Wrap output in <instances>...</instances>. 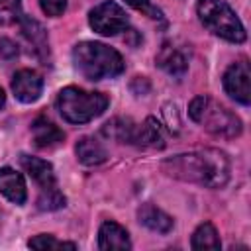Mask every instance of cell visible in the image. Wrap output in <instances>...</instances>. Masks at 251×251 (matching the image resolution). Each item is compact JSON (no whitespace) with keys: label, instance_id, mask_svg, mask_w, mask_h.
<instances>
[{"label":"cell","instance_id":"cell-8","mask_svg":"<svg viewBox=\"0 0 251 251\" xmlns=\"http://www.w3.org/2000/svg\"><path fill=\"white\" fill-rule=\"evenodd\" d=\"M249 63L247 59H239L235 63H231L227 67V71L224 73V90L229 98H233L235 102L249 106L251 102V86H249Z\"/></svg>","mask_w":251,"mask_h":251},{"label":"cell","instance_id":"cell-21","mask_svg":"<svg viewBox=\"0 0 251 251\" xmlns=\"http://www.w3.org/2000/svg\"><path fill=\"white\" fill-rule=\"evenodd\" d=\"M22 16V0H0V25L18 24Z\"/></svg>","mask_w":251,"mask_h":251},{"label":"cell","instance_id":"cell-22","mask_svg":"<svg viewBox=\"0 0 251 251\" xmlns=\"http://www.w3.org/2000/svg\"><path fill=\"white\" fill-rule=\"evenodd\" d=\"M39 6L45 16L49 18H59L67 10V0H39Z\"/></svg>","mask_w":251,"mask_h":251},{"label":"cell","instance_id":"cell-20","mask_svg":"<svg viewBox=\"0 0 251 251\" xmlns=\"http://www.w3.org/2000/svg\"><path fill=\"white\" fill-rule=\"evenodd\" d=\"M27 245L33 247V249H65V247L67 249H76V243H73V241H61V239H57L51 233H39V235L31 237L27 241Z\"/></svg>","mask_w":251,"mask_h":251},{"label":"cell","instance_id":"cell-6","mask_svg":"<svg viewBox=\"0 0 251 251\" xmlns=\"http://www.w3.org/2000/svg\"><path fill=\"white\" fill-rule=\"evenodd\" d=\"M20 165L39 186V198H37L39 210L51 212V210H59L65 206V196L61 194L57 186V178H55V171L51 163H47L45 159L33 157V155H22Z\"/></svg>","mask_w":251,"mask_h":251},{"label":"cell","instance_id":"cell-12","mask_svg":"<svg viewBox=\"0 0 251 251\" xmlns=\"http://www.w3.org/2000/svg\"><path fill=\"white\" fill-rule=\"evenodd\" d=\"M31 137H33L35 147H39V149H51V147H57V145L63 143L65 131L59 126H55L51 120L39 116L31 124Z\"/></svg>","mask_w":251,"mask_h":251},{"label":"cell","instance_id":"cell-24","mask_svg":"<svg viewBox=\"0 0 251 251\" xmlns=\"http://www.w3.org/2000/svg\"><path fill=\"white\" fill-rule=\"evenodd\" d=\"M126 4H129V6L135 8V10H143V12H147L151 18H161V12H159L157 8H151L149 0H126Z\"/></svg>","mask_w":251,"mask_h":251},{"label":"cell","instance_id":"cell-9","mask_svg":"<svg viewBox=\"0 0 251 251\" xmlns=\"http://www.w3.org/2000/svg\"><path fill=\"white\" fill-rule=\"evenodd\" d=\"M12 92L24 104L35 102L41 96V92H43V78H41V75L37 71H33V69L18 71L14 75V78H12Z\"/></svg>","mask_w":251,"mask_h":251},{"label":"cell","instance_id":"cell-7","mask_svg":"<svg viewBox=\"0 0 251 251\" xmlns=\"http://www.w3.org/2000/svg\"><path fill=\"white\" fill-rule=\"evenodd\" d=\"M88 24L96 33L110 37V35H118L122 31H127L129 18L120 4H116L112 0H104L90 10Z\"/></svg>","mask_w":251,"mask_h":251},{"label":"cell","instance_id":"cell-15","mask_svg":"<svg viewBox=\"0 0 251 251\" xmlns=\"http://www.w3.org/2000/svg\"><path fill=\"white\" fill-rule=\"evenodd\" d=\"M133 145L143 147V149H163L165 147V133H163L161 124L151 116L145 118L143 124H137Z\"/></svg>","mask_w":251,"mask_h":251},{"label":"cell","instance_id":"cell-23","mask_svg":"<svg viewBox=\"0 0 251 251\" xmlns=\"http://www.w3.org/2000/svg\"><path fill=\"white\" fill-rule=\"evenodd\" d=\"M18 55V45L8 39V37H2L0 39V57L2 59H14Z\"/></svg>","mask_w":251,"mask_h":251},{"label":"cell","instance_id":"cell-11","mask_svg":"<svg viewBox=\"0 0 251 251\" xmlns=\"http://www.w3.org/2000/svg\"><path fill=\"white\" fill-rule=\"evenodd\" d=\"M159 69H163L171 76H182L188 71V55L182 47L173 41H165L155 57Z\"/></svg>","mask_w":251,"mask_h":251},{"label":"cell","instance_id":"cell-3","mask_svg":"<svg viewBox=\"0 0 251 251\" xmlns=\"http://www.w3.org/2000/svg\"><path fill=\"white\" fill-rule=\"evenodd\" d=\"M188 116L208 133L222 139H233L243 131L241 120L229 108H226L224 104L216 102L206 94L192 98V102L188 104Z\"/></svg>","mask_w":251,"mask_h":251},{"label":"cell","instance_id":"cell-14","mask_svg":"<svg viewBox=\"0 0 251 251\" xmlns=\"http://www.w3.org/2000/svg\"><path fill=\"white\" fill-rule=\"evenodd\" d=\"M98 249L110 251V249H131L129 233L124 226L118 222H104L98 229Z\"/></svg>","mask_w":251,"mask_h":251},{"label":"cell","instance_id":"cell-5","mask_svg":"<svg viewBox=\"0 0 251 251\" xmlns=\"http://www.w3.org/2000/svg\"><path fill=\"white\" fill-rule=\"evenodd\" d=\"M196 14L202 22V25L214 33L216 37H222L229 43H243L247 33L237 18V14L226 4L224 0H198Z\"/></svg>","mask_w":251,"mask_h":251},{"label":"cell","instance_id":"cell-2","mask_svg":"<svg viewBox=\"0 0 251 251\" xmlns=\"http://www.w3.org/2000/svg\"><path fill=\"white\" fill-rule=\"evenodd\" d=\"M73 63L76 71L88 80L114 78L124 73L122 55L100 41H80L73 47Z\"/></svg>","mask_w":251,"mask_h":251},{"label":"cell","instance_id":"cell-16","mask_svg":"<svg viewBox=\"0 0 251 251\" xmlns=\"http://www.w3.org/2000/svg\"><path fill=\"white\" fill-rule=\"evenodd\" d=\"M137 220L141 226H145L147 229L157 231V233H169L175 226L173 218L151 202L141 204V208L137 210Z\"/></svg>","mask_w":251,"mask_h":251},{"label":"cell","instance_id":"cell-10","mask_svg":"<svg viewBox=\"0 0 251 251\" xmlns=\"http://www.w3.org/2000/svg\"><path fill=\"white\" fill-rule=\"evenodd\" d=\"M18 24H20V29H22L24 39L27 41V45H31L33 55L43 65H49V39H47L45 27L37 20L27 18V16H22V20Z\"/></svg>","mask_w":251,"mask_h":251},{"label":"cell","instance_id":"cell-25","mask_svg":"<svg viewBox=\"0 0 251 251\" xmlns=\"http://www.w3.org/2000/svg\"><path fill=\"white\" fill-rule=\"evenodd\" d=\"M4 104H6V94H4V90H2V86H0V110L4 108Z\"/></svg>","mask_w":251,"mask_h":251},{"label":"cell","instance_id":"cell-13","mask_svg":"<svg viewBox=\"0 0 251 251\" xmlns=\"http://www.w3.org/2000/svg\"><path fill=\"white\" fill-rule=\"evenodd\" d=\"M0 194L14 204H24L27 200V188L22 173L12 167H0Z\"/></svg>","mask_w":251,"mask_h":251},{"label":"cell","instance_id":"cell-4","mask_svg":"<svg viewBox=\"0 0 251 251\" xmlns=\"http://www.w3.org/2000/svg\"><path fill=\"white\" fill-rule=\"evenodd\" d=\"M110 100L102 92L82 90L78 86H67L57 94V110L69 124H86L104 114Z\"/></svg>","mask_w":251,"mask_h":251},{"label":"cell","instance_id":"cell-18","mask_svg":"<svg viewBox=\"0 0 251 251\" xmlns=\"http://www.w3.org/2000/svg\"><path fill=\"white\" fill-rule=\"evenodd\" d=\"M135 129H137V124L129 118H114L102 126V133L106 137L116 139L120 143H131V145H133Z\"/></svg>","mask_w":251,"mask_h":251},{"label":"cell","instance_id":"cell-19","mask_svg":"<svg viewBox=\"0 0 251 251\" xmlns=\"http://www.w3.org/2000/svg\"><path fill=\"white\" fill-rule=\"evenodd\" d=\"M190 247L192 249H220L222 247V241H220V235H218L216 227L210 222L200 224L194 229V233H192Z\"/></svg>","mask_w":251,"mask_h":251},{"label":"cell","instance_id":"cell-1","mask_svg":"<svg viewBox=\"0 0 251 251\" xmlns=\"http://www.w3.org/2000/svg\"><path fill=\"white\" fill-rule=\"evenodd\" d=\"M161 169L178 180L194 182L206 188H222L229 180L231 165L220 149H200L192 153H180L161 163Z\"/></svg>","mask_w":251,"mask_h":251},{"label":"cell","instance_id":"cell-17","mask_svg":"<svg viewBox=\"0 0 251 251\" xmlns=\"http://www.w3.org/2000/svg\"><path fill=\"white\" fill-rule=\"evenodd\" d=\"M75 153H76V159L86 165V167H94V165H100L108 159V151L106 147L96 139V137H90V135H84L76 141L75 145Z\"/></svg>","mask_w":251,"mask_h":251}]
</instances>
